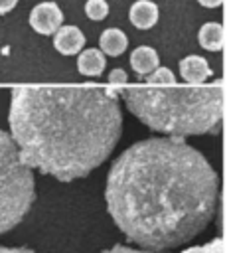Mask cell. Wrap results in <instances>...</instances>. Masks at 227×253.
I'll list each match as a JSON object with an SVG mask.
<instances>
[{"label": "cell", "instance_id": "6da1fadb", "mask_svg": "<svg viewBox=\"0 0 227 253\" xmlns=\"http://www.w3.org/2000/svg\"><path fill=\"white\" fill-rule=\"evenodd\" d=\"M217 174L178 136L134 142L111 166L105 200L116 227L148 251L184 245L205 229L217 204Z\"/></svg>", "mask_w": 227, "mask_h": 253}, {"label": "cell", "instance_id": "7a4b0ae2", "mask_svg": "<svg viewBox=\"0 0 227 253\" xmlns=\"http://www.w3.org/2000/svg\"><path fill=\"white\" fill-rule=\"evenodd\" d=\"M116 95L99 87H14L8 125L20 160L59 182L91 174L122 132Z\"/></svg>", "mask_w": 227, "mask_h": 253}, {"label": "cell", "instance_id": "3957f363", "mask_svg": "<svg viewBox=\"0 0 227 253\" xmlns=\"http://www.w3.org/2000/svg\"><path fill=\"white\" fill-rule=\"evenodd\" d=\"M128 111L152 130L168 136H193L217 132L223 121V81L207 87H140L122 91Z\"/></svg>", "mask_w": 227, "mask_h": 253}, {"label": "cell", "instance_id": "277c9868", "mask_svg": "<svg viewBox=\"0 0 227 253\" xmlns=\"http://www.w3.org/2000/svg\"><path fill=\"white\" fill-rule=\"evenodd\" d=\"M34 200V174L20 160L12 136L0 128V235L26 217Z\"/></svg>", "mask_w": 227, "mask_h": 253}, {"label": "cell", "instance_id": "5b68a950", "mask_svg": "<svg viewBox=\"0 0 227 253\" xmlns=\"http://www.w3.org/2000/svg\"><path fill=\"white\" fill-rule=\"evenodd\" d=\"M61 24H63V14L55 2H41L34 6V10L30 12V26L43 36L55 34L61 28Z\"/></svg>", "mask_w": 227, "mask_h": 253}, {"label": "cell", "instance_id": "8992f818", "mask_svg": "<svg viewBox=\"0 0 227 253\" xmlns=\"http://www.w3.org/2000/svg\"><path fill=\"white\" fill-rule=\"evenodd\" d=\"M85 45V36L77 26H61L55 32L53 47L63 55H75L81 53Z\"/></svg>", "mask_w": 227, "mask_h": 253}, {"label": "cell", "instance_id": "52a82bcc", "mask_svg": "<svg viewBox=\"0 0 227 253\" xmlns=\"http://www.w3.org/2000/svg\"><path fill=\"white\" fill-rule=\"evenodd\" d=\"M180 75H182L184 81L199 85V83H203L205 79L211 77V69H209V65H207V61L203 57L188 55V57H184L180 61Z\"/></svg>", "mask_w": 227, "mask_h": 253}, {"label": "cell", "instance_id": "ba28073f", "mask_svg": "<svg viewBox=\"0 0 227 253\" xmlns=\"http://www.w3.org/2000/svg\"><path fill=\"white\" fill-rule=\"evenodd\" d=\"M128 18L138 30H150L158 22V6L150 0H136L130 6Z\"/></svg>", "mask_w": 227, "mask_h": 253}, {"label": "cell", "instance_id": "9c48e42d", "mask_svg": "<svg viewBox=\"0 0 227 253\" xmlns=\"http://www.w3.org/2000/svg\"><path fill=\"white\" fill-rule=\"evenodd\" d=\"M107 65V59L103 55L101 49L97 47H89V49H83L79 53V59H77V69L81 75H87V77H97L103 73Z\"/></svg>", "mask_w": 227, "mask_h": 253}, {"label": "cell", "instance_id": "30bf717a", "mask_svg": "<svg viewBox=\"0 0 227 253\" xmlns=\"http://www.w3.org/2000/svg\"><path fill=\"white\" fill-rule=\"evenodd\" d=\"M158 63H160L158 53H156L150 45L134 47V51L130 53V65H132V69H134L140 77L152 73V71L158 67Z\"/></svg>", "mask_w": 227, "mask_h": 253}, {"label": "cell", "instance_id": "8fae6325", "mask_svg": "<svg viewBox=\"0 0 227 253\" xmlns=\"http://www.w3.org/2000/svg\"><path fill=\"white\" fill-rule=\"evenodd\" d=\"M197 40H199V45L203 49H209V51H219L225 43V32H223V26L217 24V22H207L199 28V34H197Z\"/></svg>", "mask_w": 227, "mask_h": 253}, {"label": "cell", "instance_id": "7c38bea8", "mask_svg": "<svg viewBox=\"0 0 227 253\" xmlns=\"http://www.w3.org/2000/svg\"><path fill=\"white\" fill-rule=\"evenodd\" d=\"M128 45V38L118 28H109L99 38V47L107 55H120Z\"/></svg>", "mask_w": 227, "mask_h": 253}, {"label": "cell", "instance_id": "4fadbf2b", "mask_svg": "<svg viewBox=\"0 0 227 253\" xmlns=\"http://www.w3.org/2000/svg\"><path fill=\"white\" fill-rule=\"evenodd\" d=\"M144 81L150 83V85H164V87H170L176 83V75L168 69V67H156L152 73L144 75Z\"/></svg>", "mask_w": 227, "mask_h": 253}, {"label": "cell", "instance_id": "5bb4252c", "mask_svg": "<svg viewBox=\"0 0 227 253\" xmlns=\"http://www.w3.org/2000/svg\"><path fill=\"white\" fill-rule=\"evenodd\" d=\"M85 14L91 20H103L109 14V4L105 0H87L85 4Z\"/></svg>", "mask_w": 227, "mask_h": 253}, {"label": "cell", "instance_id": "9a60e30c", "mask_svg": "<svg viewBox=\"0 0 227 253\" xmlns=\"http://www.w3.org/2000/svg\"><path fill=\"white\" fill-rule=\"evenodd\" d=\"M182 253H225V243H223L221 237H217V239H211V241H207L203 245L184 249Z\"/></svg>", "mask_w": 227, "mask_h": 253}, {"label": "cell", "instance_id": "2e32d148", "mask_svg": "<svg viewBox=\"0 0 227 253\" xmlns=\"http://www.w3.org/2000/svg\"><path fill=\"white\" fill-rule=\"evenodd\" d=\"M103 253H154L148 249H134V247H126V245H113L111 249L103 251Z\"/></svg>", "mask_w": 227, "mask_h": 253}, {"label": "cell", "instance_id": "e0dca14e", "mask_svg": "<svg viewBox=\"0 0 227 253\" xmlns=\"http://www.w3.org/2000/svg\"><path fill=\"white\" fill-rule=\"evenodd\" d=\"M126 79H128V75H126L124 69H113L111 75H109V81L113 85H122V83H126Z\"/></svg>", "mask_w": 227, "mask_h": 253}, {"label": "cell", "instance_id": "ac0fdd59", "mask_svg": "<svg viewBox=\"0 0 227 253\" xmlns=\"http://www.w3.org/2000/svg\"><path fill=\"white\" fill-rule=\"evenodd\" d=\"M16 4L18 0H0V14H8Z\"/></svg>", "mask_w": 227, "mask_h": 253}, {"label": "cell", "instance_id": "d6986e66", "mask_svg": "<svg viewBox=\"0 0 227 253\" xmlns=\"http://www.w3.org/2000/svg\"><path fill=\"white\" fill-rule=\"evenodd\" d=\"M0 253H34V251L26 247H0Z\"/></svg>", "mask_w": 227, "mask_h": 253}, {"label": "cell", "instance_id": "ffe728a7", "mask_svg": "<svg viewBox=\"0 0 227 253\" xmlns=\"http://www.w3.org/2000/svg\"><path fill=\"white\" fill-rule=\"evenodd\" d=\"M201 6H205V8H215V6H219L223 0H197Z\"/></svg>", "mask_w": 227, "mask_h": 253}]
</instances>
